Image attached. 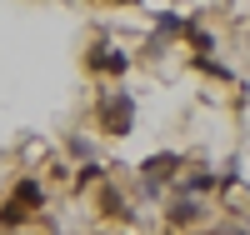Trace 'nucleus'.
<instances>
[{"instance_id": "nucleus-10", "label": "nucleus", "mask_w": 250, "mask_h": 235, "mask_svg": "<svg viewBox=\"0 0 250 235\" xmlns=\"http://www.w3.org/2000/svg\"><path fill=\"white\" fill-rule=\"evenodd\" d=\"M25 220H30V210L20 205V200H5V205H0V230H20Z\"/></svg>"}, {"instance_id": "nucleus-12", "label": "nucleus", "mask_w": 250, "mask_h": 235, "mask_svg": "<svg viewBox=\"0 0 250 235\" xmlns=\"http://www.w3.org/2000/svg\"><path fill=\"white\" fill-rule=\"evenodd\" d=\"M105 5H140V0H105Z\"/></svg>"}, {"instance_id": "nucleus-3", "label": "nucleus", "mask_w": 250, "mask_h": 235, "mask_svg": "<svg viewBox=\"0 0 250 235\" xmlns=\"http://www.w3.org/2000/svg\"><path fill=\"white\" fill-rule=\"evenodd\" d=\"M85 70L90 75H125V70H130V55H125V50H115V45H95V50H85Z\"/></svg>"}, {"instance_id": "nucleus-9", "label": "nucleus", "mask_w": 250, "mask_h": 235, "mask_svg": "<svg viewBox=\"0 0 250 235\" xmlns=\"http://www.w3.org/2000/svg\"><path fill=\"white\" fill-rule=\"evenodd\" d=\"M175 35H185V20L175 10H160V20H155V45H160V40H175Z\"/></svg>"}, {"instance_id": "nucleus-5", "label": "nucleus", "mask_w": 250, "mask_h": 235, "mask_svg": "<svg viewBox=\"0 0 250 235\" xmlns=\"http://www.w3.org/2000/svg\"><path fill=\"white\" fill-rule=\"evenodd\" d=\"M10 200H20L25 210H40V205H45V185H40L35 175H20V180L10 185Z\"/></svg>"}, {"instance_id": "nucleus-7", "label": "nucleus", "mask_w": 250, "mask_h": 235, "mask_svg": "<svg viewBox=\"0 0 250 235\" xmlns=\"http://www.w3.org/2000/svg\"><path fill=\"white\" fill-rule=\"evenodd\" d=\"M185 40H190L195 55H215V35L200 25V20H185Z\"/></svg>"}, {"instance_id": "nucleus-2", "label": "nucleus", "mask_w": 250, "mask_h": 235, "mask_svg": "<svg viewBox=\"0 0 250 235\" xmlns=\"http://www.w3.org/2000/svg\"><path fill=\"white\" fill-rule=\"evenodd\" d=\"M180 165H185V155H180V150H155L150 160L140 165V185H145V195L160 200V185H170Z\"/></svg>"}, {"instance_id": "nucleus-4", "label": "nucleus", "mask_w": 250, "mask_h": 235, "mask_svg": "<svg viewBox=\"0 0 250 235\" xmlns=\"http://www.w3.org/2000/svg\"><path fill=\"white\" fill-rule=\"evenodd\" d=\"M200 215H205V195H185L180 190V200L165 210V225L170 230H190V225H200Z\"/></svg>"}, {"instance_id": "nucleus-6", "label": "nucleus", "mask_w": 250, "mask_h": 235, "mask_svg": "<svg viewBox=\"0 0 250 235\" xmlns=\"http://www.w3.org/2000/svg\"><path fill=\"white\" fill-rule=\"evenodd\" d=\"M215 185H220V175H210V170H190V175H180V190H185V195H210Z\"/></svg>"}, {"instance_id": "nucleus-11", "label": "nucleus", "mask_w": 250, "mask_h": 235, "mask_svg": "<svg viewBox=\"0 0 250 235\" xmlns=\"http://www.w3.org/2000/svg\"><path fill=\"white\" fill-rule=\"evenodd\" d=\"M100 180H105V165L85 160V165H80V175H75V190H90V185H100Z\"/></svg>"}, {"instance_id": "nucleus-1", "label": "nucleus", "mask_w": 250, "mask_h": 235, "mask_svg": "<svg viewBox=\"0 0 250 235\" xmlns=\"http://www.w3.org/2000/svg\"><path fill=\"white\" fill-rule=\"evenodd\" d=\"M95 130L130 135L135 130V95L130 90H100V100H95Z\"/></svg>"}, {"instance_id": "nucleus-8", "label": "nucleus", "mask_w": 250, "mask_h": 235, "mask_svg": "<svg viewBox=\"0 0 250 235\" xmlns=\"http://www.w3.org/2000/svg\"><path fill=\"white\" fill-rule=\"evenodd\" d=\"M100 215L105 220H130V205H125V195H115V190L105 185L100 190Z\"/></svg>"}]
</instances>
